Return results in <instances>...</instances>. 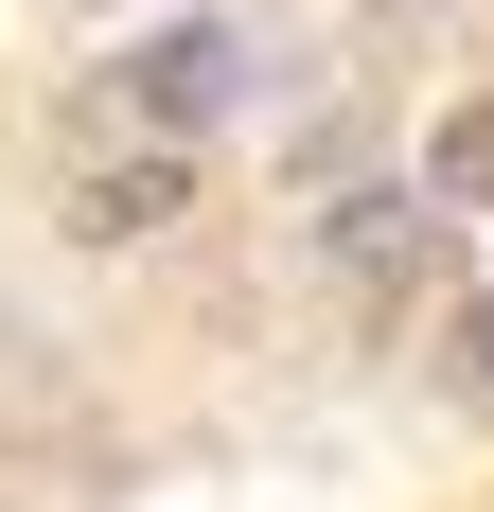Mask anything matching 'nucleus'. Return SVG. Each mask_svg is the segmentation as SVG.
<instances>
[{"label":"nucleus","mask_w":494,"mask_h":512,"mask_svg":"<svg viewBox=\"0 0 494 512\" xmlns=\"http://www.w3.org/2000/svg\"><path fill=\"white\" fill-rule=\"evenodd\" d=\"M230 71H247V53L212 36V18H177V36H142V53H106L89 142H177V159H195L212 124H230Z\"/></svg>","instance_id":"1"},{"label":"nucleus","mask_w":494,"mask_h":512,"mask_svg":"<svg viewBox=\"0 0 494 512\" xmlns=\"http://www.w3.org/2000/svg\"><path fill=\"white\" fill-rule=\"evenodd\" d=\"M424 248H442V212H424V195H336V212H318V265H336V283H371V301H406V283H424Z\"/></svg>","instance_id":"2"},{"label":"nucleus","mask_w":494,"mask_h":512,"mask_svg":"<svg viewBox=\"0 0 494 512\" xmlns=\"http://www.w3.org/2000/svg\"><path fill=\"white\" fill-rule=\"evenodd\" d=\"M177 195H195V159H177V142H124V159L89 177V195H71V230H89V248H142V230H159Z\"/></svg>","instance_id":"3"},{"label":"nucleus","mask_w":494,"mask_h":512,"mask_svg":"<svg viewBox=\"0 0 494 512\" xmlns=\"http://www.w3.org/2000/svg\"><path fill=\"white\" fill-rule=\"evenodd\" d=\"M424 212H494V89L424 124Z\"/></svg>","instance_id":"4"},{"label":"nucleus","mask_w":494,"mask_h":512,"mask_svg":"<svg viewBox=\"0 0 494 512\" xmlns=\"http://www.w3.org/2000/svg\"><path fill=\"white\" fill-rule=\"evenodd\" d=\"M424 371H442V389H494V301H442V318H424Z\"/></svg>","instance_id":"5"}]
</instances>
